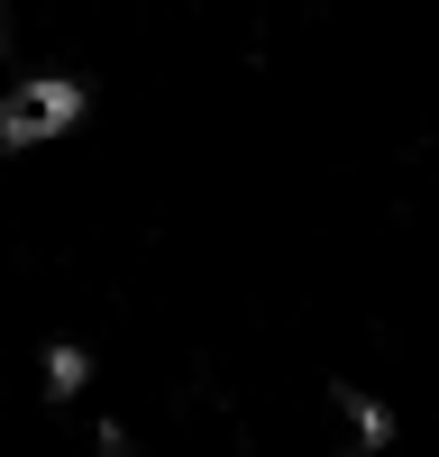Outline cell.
<instances>
[{"label":"cell","instance_id":"obj_1","mask_svg":"<svg viewBox=\"0 0 439 457\" xmlns=\"http://www.w3.org/2000/svg\"><path fill=\"white\" fill-rule=\"evenodd\" d=\"M73 110H83V92H73V83H28V92L0 101V137H55Z\"/></svg>","mask_w":439,"mask_h":457}]
</instances>
